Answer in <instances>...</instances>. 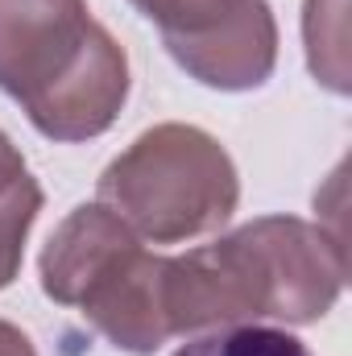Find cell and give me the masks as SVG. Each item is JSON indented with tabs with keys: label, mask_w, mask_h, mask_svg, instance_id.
Wrapping results in <instances>:
<instances>
[{
	"label": "cell",
	"mask_w": 352,
	"mask_h": 356,
	"mask_svg": "<svg viewBox=\"0 0 352 356\" xmlns=\"http://www.w3.org/2000/svg\"><path fill=\"white\" fill-rule=\"evenodd\" d=\"M344 245L298 216H262L216 245L166 257L162 311L170 340L278 319L319 323L344 290Z\"/></svg>",
	"instance_id": "obj_1"
},
{
	"label": "cell",
	"mask_w": 352,
	"mask_h": 356,
	"mask_svg": "<svg viewBox=\"0 0 352 356\" xmlns=\"http://www.w3.org/2000/svg\"><path fill=\"white\" fill-rule=\"evenodd\" d=\"M129 54L88 0H0V91L63 145L108 133L129 99Z\"/></svg>",
	"instance_id": "obj_2"
},
{
	"label": "cell",
	"mask_w": 352,
	"mask_h": 356,
	"mask_svg": "<svg viewBox=\"0 0 352 356\" xmlns=\"http://www.w3.org/2000/svg\"><path fill=\"white\" fill-rule=\"evenodd\" d=\"M99 203L141 241L182 245L220 232L237 203L241 175L228 149L195 124H154L99 175Z\"/></svg>",
	"instance_id": "obj_3"
},
{
	"label": "cell",
	"mask_w": 352,
	"mask_h": 356,
	"mask_svg": "<svg viewBox=\"0 0 352 356\" xmlns=\"http://www.w3.org/2000/svg\"><path fill=\"white\" fill-rule=\"evenodd\" d=\"M145 257L141 236L104 203H79L42 249V290L58 307L88 315Z\"/></svg>",
	"instance_id": "obj_4"
},
{
	"label": "cell",
	"mask_w": 352,
	"mask_h": 356,
	"mask_svg": "<svg viewBox=\"0 0 352 356\" xmlns=\"http://www.w3.org/2000/svg\"><path fill=\"white\" fill-rule=\"evenodd\" d=\"M178 67L211 91H253L278 67V21L265 0H245L216 29L166 46Z\"/></svg>",
	"instance_id": "obj_5"
},
{
	"label": "cell",
	"mask_w": 352,
	"mask_h": 356,
	"mask_svg": "<svg viewBox=\"0 0 352 356\" xmlns=\"http://www.w3.org/2000/svg\"><path fill=\"white\" fill-rule=\"evenodd\" d=\"M307 67L328 91H349V0H307L303 4Z\"/></svg>",
	"instance_id": "obj_6"
},
{
	"label": "cell",
	"mask_w": 352,
	"mask_h": 356,
	"mask_svg": "<svg viewBox=\"0 0 352 356\" xmlns=\"http://www.w3.org/2000/svg\"><path fill=\"white\" fill-rule=\"evenodd\" d=\"M42 211V186L33 175H21L13 186L0 191V290L17 282L25 261L29 228Z\"/></svg>",
	"instance_id": "obj_7"
},
{
	"label": "cell",
	"mask_w": 352,
	"mask_h": 356,
	"mask_svg": "<svg viewBox=\"0 0 352 356\" xmlns=\"http://www.w3.org/2000/svg\"><path fill=\"white\" fill-rule=\"evenodd\" d=\"M175 356H311V348L282 327H220L191 336Z\"/></svg>",
	"instance_id": "obj_8"
},
{
	"label": "cell",
	"mask_w": 352,
	"mask_h": 356,
	"mask_svg": "<svg viewBox=\"0 0 352 356\" xmlns=\"http://www.w3.org/2000/svg\"><path fill=\"white\" fill-rule=\"evenodd\" d=\"M21 175H29V170H25V158H21V149L8 141V133H0V191L13 186Z\"/></svg>",
	"instance_id": "obj_9"
},
{
	"label": "cell",
	"mask_w": 352,
	"mask_h": 356,
	"mask_svg": "<svg viewBox=\"0 0 352 356\" xmlns=\"http://www.w3.org/2000/svg\"><path fill=\"white\" fill-rule=\"evenodd\" d=\"M0 356H38V348H33V340L17 323L0 319Z\"/></svg>",
	"instance_id": "obj_10"
}]
</instances>
